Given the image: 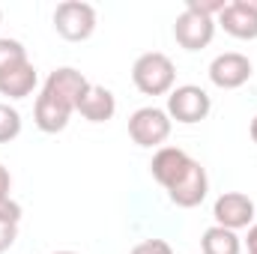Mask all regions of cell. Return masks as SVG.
<instances>
[{"label":"cell","mask_w":257,"mask_h":254,"mask_svg":"<svg viewBox=\"0 0 257 254\" xmlns=\"http://www.w3.org/2000/svg\"><path fill=\"white\" fill-rule=\"evenodd\" d=\"M132 84L144 96H168L177 87V66L162 51H147L132 66Z\"/></svg>","instance_id":"6da1fadb"},{"label":"cell","mask_w":257,"mask_h":254,"mask_svg":"<svg viewBox=\"0 0 257 254\" xmlns=\"http://www.w3.org/2000/svg\"><path fill=\"white\" fill-rule=\"evenodd\" d=\"M51 21H54L57 36L66 42H87L96 33V9L90 3H81V0L57 3Z\"/></svg>","instance_id":"7a4b0ae2"},{"label":"cell","mask_w":257,"mask_h":254,"mask_svg":"<svg viewBox=\"0 0 257 254\" xmlns=\"http://www.w3.org/2000/svg\"><path fill=\"white\" fill-rule=\"evenodd\" d=\"M168 117L183 123V126H194V123H203L212 111V99L203 87L197 84H183V87H174L168 93Z\"/></svg>","instance_id":"3957f363"},{"label":"cell","mask_w":257,"mask_h":254,"mask_svg":"<svg viewBox=\"0 0 257 254\" xmlns=\"http://www.w3.org/2000/svg\"><path fill=\"white\" fill-rule=\"evenodd\" d=\"M171 129H174V120L168 117L165 108H156V105L138 108V111L128 117V138H132L138 147H144V150L162 147V144L171 138Z\"/></svg>","instance_id":"277c9868"},{"label":"cell","mask_w":257,"mask_h":254,"mask_svg":"<svg viewBox=\"0 0 257 254\" xmlns=\"http://www.w3.org/2000/svg\"><path fill=\"white\" fill-rule=\"evenodd\" d=\"M212 218L218 227H227L233 233L254 224V200L242 191H224L212 203Z\"/></svg>","instance_id":"5b68a950"},{"label":"cell","mask_w":257,"mask_h":254,"mask_svg":"<svg viewBox=\"0 0 257 254\" xmlns=\"http://www.w3.org/2000/svg\"><path fill=\"white\" fill-rule=\"evenodd\" d=\"M174 39L186 51H200L215 39V18L197 15L192 9H183L174 21Z\"/></svg>","instance_id":"8992f818"},{"label":"cell","mask_w":257,"mask_h":254,"mask_svg":"<svg viewBox=\"0 0 257 254\" xmlns=\"http://www.w3.org/2000/svg\"><path fill=\"white\" fill-rule=\"evenodd\" d=\"M87 87H90V81L84 78L81 69H75V66H60V69H54V72L45 78L42 93H48L51 99L63 102L66 108L78 111V102H81V96L87 93Z\"/></svg>","instance_id":"52a82bcc"},{"label":"cell","mask_w":257,"mask_h":254,"mask_svg":"<svg viewBox=\"0 0 257 254\" xmlns=\"http://www.w3.org/2000/svg\"><path fill=\"white\" fill-rule=\"evenodd\" d=\"M251 75H254V66L239 51H224L209 63V81L218 90H239L242 84L251 81Z\"/></svg>","instance_id":"ba28073f"},{"label":"cell","mask_w":257,"mask_h":254,"mask_svg":"<svg viewBox=\"0 0 257 254\" xmlns=\"http://www.w3.org/2000/svg\"><path fill=\"white\" fill-rule=\"evenodd\" d=\"M206 194H209V177H206V168H203L197 159L189 165V171L168 189L171 203L180 206V209H194V206H200V203L206 200Z\"/></svg>","instance_id":"9c48e42d"},{"label":"cell","mask_w":257,"mask_h":254,"mask_svg":"<svg viewBox=\"0 0 257 254\" xmlns=\"http://www.w3.org/2000/svg\"><path fill=\"white\" fill-rule=\"evenodd\" d=\"M218 24L233 39H242V42L257 39V0H230L218 15Z\"/></svg>","instance_id":"30bf717a"},{"label":"cell","mask_w":257,"mask_h":254,"mask_svg":"<svg viewBox=\"0 0 257 254\" xmlns=\"http://www.w3.org/2000/svg\"><path fill=\"white\" fill-rule=\"evenodd\" d=\"M192 162L194 159L186 150H180V147H159L156 156H153V162H150V174H153V180H156L162 189L168 191L186 171H189Z\"/></svg>","instance_id":"8fae6325"},{"label":"cell","mask_w":257,"mask_h":254,"mask_svg":"<svg viewBox=\"0 0 257 254\" xmlns=\"http://www.w3.org/2000/svg\"><path fill=\"white\" fill-rule=\"evenodd\" d=\"M78 114L87 123H108L117 114V96L108 87H102V84H90L87 93L78 102Z\"/></svg>","instance_id":"7c38bea8"},{"label":"cell","mask_w":257,"mask_h":254,"mask_svg":"<svg viewBox=\"0 0 257 254\" xmlns=\"http://www.w3.org/2000/svg\"><path fill=\"white\" fill-rule=\"evenodd\" d=\"M72 108H66L63 102H57V99H51L48 93H39L36 96V105H33V123L39 132H45V135H57V132H63L69 126V120H72Z\"/></svg>","instance_id":"4fadbf2b"},{"label":"cell","mask_w":257,"mask_h":254,"mask_svg":"<svg viewBox=\"0 0 257 254\" xmlns=\"http://www.w3.org/2000/svg\"><path fill=\"white\" fill-rule=\"evenodd\" d=\"M36 84H39V75L30 60L15 63L6 72H0V96H6V99H27L36 90Z\"/></svg>","instance_id":"5bb4252c"},{"label":"cell","mask_w":257,"mask_h":254,"mask_svg":"<svg viewBox=\"0 0 257 254\" xmlns=\"http://www.w3.org/2000/svg\"><path fill=\"white\" fill-rule=\"evenodd\" d=\"M200 251L203 254H242V239H239V233L212 224L200 236Z\"/></svg>","instance_id":"9a60e30c"},{"label":"cell","mask_w":257,"mask_h":254,"mask_svg":"<svg viewBox=\"0 0 257 254\" xmlns=\"http://www.w3.org/2000/svg\"><path fill=\"white\" fill-rule=\"evenodd\" d=\"M9 191H12V174H9V168L0 162V221H21V203L18 200H12L9 197Z\"/></svg>","instance_id":"2e32d148"},{"label":"cell","mask_w":257,"mask_h":254,"mask_svg":"<svg viewBox=\"0 0 257 254\" xmlns=\"http://www.w3.org/2000/svg\"><path fill=\"white\" fill-rule=\"evenodd\" d=\"M21 135V114L9 102H0V144H9Z\"/></svg>","instance_id":"e0dca14e"},{"label":"cell","mask_w":257,"mask_h":254,"mask_svg":"<svg viewBox=\"0 0 257 254\" xmlns=\"http://www.w3.org/2000/svg\"><path fill=\"white\" fill-rule=\"evenodd\" d=\"M24 60H27V48L18 39L3 36L0 39V72H6L9 66H15V63H24Z\"/></svg>","instance_id":"ac0fdd59"},{"label":"cell","mask_w":257,"mask_h":254,"mask_svg":"<svg viewBox=\"0 0 257 254\" xmlns=\"http://www.w3.org/2000/svg\"><path fill=\"white\" fill-rule=\"evenodd\" d=\"M224 0H186V9H192L197 15H206V18H218L224 12Z\"/></svg>","instance_id":"d6986e66"},{"label":"cell","mask_w":257,"mask_h":254,"mask_svg":"<svg viewBox=\"0 0 257 254\" xmlns=\"http://www.w3.org/2000/svg\"><path fill=\"white\" fill-rule=\"evenodd\" d=\"M128 254H174V248L165 239H144V242H138Z\"/></svg>","instance_id":"ffe728a7"},{"label":"cell","mask_w":257,"mask_h":254,"mask_svg":"<svg viewBox=\"0 0 257 254\" xmlns=\"http://www.w3.org/2000/svg\"><path fill=\"white\" fill-rule=\"evenodd\" d=\"M18 239V224L15 221H0V254L9 251Z\"/></svg>","instance_id":"44dd1931"},{"label":"cell","mask_w":257,"mask_h":254,"mask_svg":"<svg viewBox=\"0 0 257 254\" xmlns=\"http://www.w3.org/2000/svg\"><path fill=\"white\" fill-rule=\"evenodd\" d=\"M245 248L248 254H257V221L248 227V236H245Z\"/></svg>","instance_id":"7402d4cb"},{"label":"cell","mask_w":257,"mask_h":254,"mask_svg":"<svg viewBox=\"0 0 257 254\" xmlns=\"http://www.w3.org/2000/svg\"><path fill=\"white\" fill-rule=\"evenodd\" d=\"M248 135H251V141L257 144V114H254V120H251V126H248Z\"/></svg>","instance_id":"603a6c76"},{"label":"cell","mask_w":257,"mask_h":254,"mask_svg":"<svg viewBox=\"0 0 257 254\" xmlns=\"http://www.w3.org/2000/svg\"><path fill=\"white\" fill-rule=\"evenodd\" d=\"M51 254H78V251H51Z\"/></svg>","instance_id":"cb8c5ba5"},{"label":"cell","mask_w":257,"mask_h":254,"mask_svg":"<svg viewBox=\"0 0 257 254\" xmlns=\"http://www.w3.org/2000/svg\"><path fill=\"white\" fill-rule=\"evenodd\" d=\"M0 21H3V9H0Z\"/></svg>","instance_id":"d4e9b609"}]
</instances>
